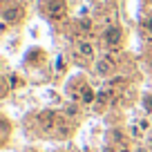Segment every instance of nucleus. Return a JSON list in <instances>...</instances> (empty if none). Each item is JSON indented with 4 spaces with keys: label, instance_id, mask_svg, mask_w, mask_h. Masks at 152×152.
<instances>
[{
    "label": "nucleus",
    "instance_id": "nucleus-1",
    "mask_svg": "<svg viewBox=\"0 0 152 152\" xmlns=\"http://www.w3.org/2000/svg\"><path fill=\"white\" fill-rule=\"evenodd\" d=\"M43 9L49 18H63L65 16V0H43Z\"/></svg>",
    "mask_w": 152,
    "mask_h": 152
},
{
    "label": "nucleus",
    "instance_id": "nucleus-5",
    "mask_svg": "<svg viewBox=\"0 0 152 152\" xmlns=\"http://www.w3.org/2000/svg\"><path fill=\"white\" fill-rule=\"evenodd\" d=\"M78 54H81L83 58H94V47H92L87 40H81V43H78Z\"/></svg>",
    "mask_w": 152,
    "mask_h": 152
},
{
    "label": "nucleus",
    "instance_id": "nucleus-7",
    "mask_svg": "<svg viewBox=\"0 0 152 152\" xmlns=\"http://www.w3.org/2000/svg\"><path fill=\"white\" fill-rule=\"evenodd\" d=\"M78 29H81V31H92V20L81 18V20H78Z\"/></svg>",
    "mask_w": 152,
    "mask_h": 152
},
{
    "label": "nucleus",
    "instance_id": "nucleus-2",
    "mask_svg": "<svg viewBox=\"0 0 152 152\" xmlns=\"http://www.w3.org/2000/svg\"><path fill=\"white\" fill-rule=\"evenodd\" d=\"M121 36H123V34H121V29L112 25V27H107V29L103 31V43L107 45V47H116V45L121 43Z\"/></svg>",
    "mask_w": 152,
    "mask_h": 152
},
{
    "label": "nucleus",
    "instance_id": "nucleus-6",
    "mask_svg": "<svg viewBox=\"0 0 152 152\" xmlns=\"http://www.w3.org/2000/svg\"><path fill=\"white\" fill-rule=\"evenodd\" d=\"M94 99H96V96H94V90H92L90 85H85V90L81 92V101H83L85 105H90V103H94Z\"/></svg>",
    "mask_w": 152,
    "mask_h": 152
},
{
    "label": "nucleus",
    "instance_id": "nucleus-8",
    "mask_svg": "<svg viewBox=\"0 0 152 152\" xmlns=\"http://www.w3.org/2000/svg\"><path fill=\"white\" fill-rule=\"evenodd\" d=\"M141 27L145 29V31H150V34H152V16H148V18H143V20H141Z\"/></svg>",
    "mask_w": 152,
    "mask_h": 152
},
{
    "label": "nucleus",
    "instance_id": "nucleus-4",
    "mask_svg": "<svg viewBox=\"0 0 152 152\" xmlns=\"http://www.w3.org/2000/svg\"><path fill=\"white\" fill-rule=\"evenodd\" d=\"M112 72H114V61H112V56H105V58H101V61L96 63V74L105 76V74H112Z\"/></svg>",
    "mask_w": 152,
    "mask_h": 152
},
{
    "label": "nucleus",
    "instance_id": "nucleus-3",
    "mask_svg": "<svg viewBox=\"0 0 152 152\" xmlns=\"http://www.w3.org/2000/svg\"><path fill=\"white\" fill-rule=\"evenodd\" d=\"M23 14H25V9H23V7L11 5V7H7V9L2 11V18H5L7 23H18V20L23 18Z\"/></svg>",
    "mask_w": 152,
    "mask_h": 152
}]
</instances>
